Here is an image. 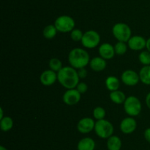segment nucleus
Segmentation results:
<instances>
[{
    "mask_svg": "<svg viewBox=\"0 0 150 150\" xmlns=\"http://www.w3.org/2000/svg\"><path fill=\"white\" fill-rule=\"evenodd\" d=\"M120 130L125 135L132 134L137 128V122L134 117L128 116L121 121L120 124Z\"/></svg>",
    "mask_w": 150,
    "mask_h": 150,
    "instance_id": "9d476101",
    "label": "nucleus"
},
{
    "mask_svg": "<svg viewBox=\"0 0 150 150\" xmlns=\"http://www.w3.org/2000/svg\"><path fill=\"white\" fill-rule=\"evenodd\" d=\"M144 137L145 140L150 144V127L146 128L145 129L144 132Z\"/></svg>",
    "mask_w": 150,
    "mask_h": 150,
    "instance_id": "c756f323",
    "label": "nucleus"
},
{
    "mask_svg": "<svg viewBox=\"0 0 150 150\" xmlns=\"http://www.w3.org/2000/svg\"><path fill=\"white\" fill-rule=\"evenodd\" d=\"M81 43L86 49L96 48L100 43V35L95 30H88L83 33Z\"/></svg>",
    "mask_w": 150,
    "mask_h": 150,
    "instance_id": "0eeeda50",
    "label": "nucleus"
},
{
    "mask_svg": "<svg viewBox=\"0 0 150 150\" xmlns=\"http://www.w3.org/2000/svg\"><path fill=\"white\" fill-rule=\"evenodd\" d=\"M146 48L147 51H149L150 52V38H148L146 40Z\"/></svg>",
    "mask_w": 150,
    "mask_h": 150,
    "instance_id": "2f4dec72",
    "label": "nucleus"
},
{
    "mask_svg": "<svg viewBox=\"0 0 150 150\" xmlns=\"http://www.w3.org/2000/svg\"><path fill=\"white\" fill-rule=\"evenodd\" d=\"M121 81L127 86L133 87L140 82L139 74L132 69L124 71L121 75Z\"/></svg>",
    "mask_w": 150,
    "mask_h": 150,
    "instance_id": "6e6552de",
    "label": "nucleus"
},
{
    "mask_svg": "<svg viewBox=\"0 0 150 150\" xmlns=\"http://www.w3.org/2000/svg\"><path fill=\"white\" fill-rule=\"evenodd\" d=\"M77 71L80 79H84V78H86L87 76L88 71L86 69V68H81V69H78Z\"/></svg>",
    "mask_w": 150,
    "mask_h": 150,
    "instance_id": "c85d7f7f",
    "label": "nucleus"
},
{
    "mask_svg": "<svg viewBox=\"0 0 150 150\" xmlns=\"http://www.w3.org/2000/svg\"><path fill=\"white\" fill-rule=\"evenodd\" d=\"M114 46L116 54H118V55L125 54L127 52V49H128L127 44L125 42H122V41H117Z\"/></svg>",
    "mask_w": 150,
    "mask_h": 150,
    "instance_id": "b1692460",
    "label": "nucleus"
},
{
    "mask_svg": "<svg viewBox=\"0 0 150 150\" xmlns=\"http://www.w3.org/2000/svg\"><path fill=\"white\" fill-rule=\"evenodd\" d=\"M0 150H8V149H7L6 147H4V146H0Z\"/></svg>",
    "mask_w": 150,
    "mask_h": 150,
    "instance_id": "72a5a7b5",
    "label": "nucleus"
},
{
    "mask_svg": "<svg viewBox=\"0 0 150 150\" xmlns=\"http://www.w3.org/2000/svg\"><path fill=\"white\" fill-rule=\"evenodd\" d=\"M84 32H82L80 29L78 28H75L73 30L70 32V38L75 42H79V41H81Z\"/></svg>",
    "mask_w": 150,
    "mask_h": 150,
    "instance_id": "bb28decb",
    "label": "nucleus"
},
{
    "mask_svg": "<svg viewBox=\"0 0 150 150\" xmlns=\"http://www.w3.org/2000/svg\"><path fill=\"white\" fill-rule=\"evenodd\" d=\"M57 77L60 85L66 89L76 88L80 80L77 69L70 66H64L57 72Z\"/></svg>",
    "mask_w": 150,
    "mask_h": 150,
    "instance_id": "f257e3e1",
    "label": "nucleus"
},
{
    "mask_svg": "<svg viewBox=\"0 0 150 150\" xmlns=\"http://www.w3.org/2000/svg\"><path fill=\"white\" fill-rule=\"evenodd\" d=\"M94 130H95V134L99 138H103V139H108L114 134V128L111 122L104 119L95 121Z\"/></svg>",
    "mask_w": 150,
    "mask_h": 150,
    "instance_id": "7ed1b4c3",
    "label": "nucleus"
},
{
    "mask_svg": "<svg viewBox=\"0 0 150 150\" xmlns=\"http://www.w3.org/2000/svg\"><path fill=\"white\" fill-rule=\"evenodd\" d=\"M100 56L105 60H111L116 54L114 46L109 43H103L98 48Z\"/></svg>",
    "mask_w": 150,
    "mask_h": 150,
    "instance_id": "4468645a",
    "label": "nucleus"
},
{
    "mask_svg": "<svg viewBox=\"0 0 150 150\" xmlns=\"http://www.w3.org/2000/svg\"><path fill=\"white\" fill-rule=\"evenodd\" d=\"M57 32H58V30L56 28L55 25L48 24L45 26L43 31H42V34H43V36L45 39L51 40L55 38V36L57 34Z\"/></svg>",
    "mask_w": 150,
    "mask_h": 150,
    "instance_id": "412c9836",
    "label": "nucleus"
},
{
    "mask_svg": "<svg viewBox=\"0 0 150 150\" xmlns=\"http://www.w3.org/2000/svg\"><path fill=\"white\" fill-rule=\"evenodd\" d=\"M123 105H124V110L125 113L131 117L138 116L142 112V102L140 99L135 96H127Z\"/></svg>",
    "mask_w": 150,
    "mask_h": 150,
    "instance_id": "20e7f679",
    "label": "nucleus"
},
{
    "mask_svg": "<svg viewBox=\"0 0 150 150\" xmlns=\"http://www.w3.org/2000/svg\"><path fill=\"white\" fill-rule=\"evenodd\" d=\"M95 121L92 118L84 117L79 121L77 129L80 133L88 134L95 129Z\"/></svg>",
    "mask_w": 150,
    "mask_h": 150,
    "instance_id": "9b49d317",
    "label": "nucleus"
},
{
    "mask_svg": "<svg viewBox=\"0 0 150 150\" xmlns=\"http://www.w3.org/2000/svg\"><path fill=\"white\" fill-rule=\"evenodd\" d=\"M96 144L95 141L90 137H85L81 138L77 144L78 150H95Z\"/></svg>",
    "mask_w": 150,
    "mask_h": 150,
    "instance_id": "dca6fc26",
    "label": "nucleus"
},
{
    "mask_svg": "<svg viewBox=\"0 0 150 150\" xmlns=\"http://www.w3.org/2000/svg\"><path fill=\"white\" fill-rule=\"evenodd\" d=\"M139 60L144 66H150V52L147 50L142 51L139 54Z\"/></svg>",
    "mask_w": 150,
    "mask_h": 150,
    "instance_id": "a878e982",
    "label": "nucleus"
},
{
    "mask_svg": "<svg viewBox=\"0 0 150 150\" xmlns=\"http://www.w3.org/2000/svg\"><path fill=\"white\" fill-rule=\"evenodd\" d=\"M105 87L108 91H114L119 90L120 87V81L117 76H109L105 79Z\"/></svg>",
    "mask_w": 150,
    "mask_h": 150,
    "instance_id": "6ab92c4d",
    "label": "nucleus"
},
{
    "mask_svg": "<svg viewBox=\"0 0 150 150\" xmlns=\"http://www.w3.org/2000/svg\"><path fill=\"white\" fill-rule=\"evenodd\" d=\"M48 66H49V69H51L52 71L55 72H59L64 66H62V63L59 59L57 58V57H52L51 60H49L48 63Z\"/></svg>",
    "mask_w": 150,
    "mask_h": 150,
    "instance_id": "5701e85b",
    "label": "nucleus"
},
{
    "mask_svg": "<svg viewBox=\"0 0 150 150\" xmlns=\"http://www.w3.org/2000/svg\"><path fill=\"white\" fill-rule=\"evenodd\" d=\"M40 81L45 86H51L58 81L57 73L51 69L45 70L40 76Z\"/></svg>",
    "mask_w": 150,
    "mask_h": 150,
    "instance_id": "ddd939ff",
    "label": "nucleus"
},
{
    "mask_svg": "<svg viewBox=\"0 0 150 150\" xmlns=\"http://www.w3.org/2000/svg\"><path fill=\"white\" fill-rule=\"evenodd\" d=\"M13 124L14 122L13 119L10 116H4L0 119V128L3 132H8L13 129Z\"/></svg>",
    "mask_w": 150,
    "mask_h": 150,
    "instance_id": "4be33fe9",
    "label": "nucleus"
},
{
    "mask_svg": "<svg viewBox=\"0 0 150 150\" xmlns=\"http://www.w3.org/2000/svg\"><path fill=\"white\" fill-rule=\"evenodd\" d=\"M0 113H1V114H0V119H1L3 117H4V110H3L2 107H1V108H0Z\"/></svg>",
    "mask_w": 150,
    "mask_h": 150,
    "instance_id": "473e14b6",
    "label": "nucleus"
},
{
    "mask_svg": "<svg viewBox=\"0 0 150 150\" xmlns=\"http://www.w3.org/2000/svg\"><path fill=\"white\" fill-rule=\"evenodd\" d=\"M89 65L92 71L100 72L105 70L107 66V63L106 60L99 56V57H95L91 59Z\"/></svg>",
    "mask_w": 150,
    "mask_h": 150,
    "instance_id": "2eb2a0df",
    "label": "nucleus"
},
{
    "mask_svg": "<svg viewBox=\"0 0 150 150\" xmlns=\"http://www.w3.org/2000/svg\"><path fill=\"white\" fill-rule=\"evenodd\" d=\"M90 62V56L86 50L82 48H74L68 54V63L76 69L86 68Z\"/></svg>",
    "mask_w": 150,
    "mask_h": 150,
    "instance_id": "f03ea898",
    "label": "nucleus"
},
{
    "mask_svg": "<svg viewBox=\"0 0 150 150\" xmlns=\"http://www.w3.org/2000/svg\"><path fill=\"white\" fill-rule=\"evenodd\" d=\"M139 74L142 83L150 85V66H144L139 71Z\"/></svg>",
    "mask_w": 150,
    "mask_h": 150,
    "instance_id": "aec40b11",
    "label": "nucleus"
},
{
    "mask_svg": "<svg viewBox=\"0 0 150 150\" xmlns=\"http://www.w3.org/2000/svg\"><path fill=\"white\" fill-rule=\"evenodd\" d=\"M106 145L108 150H121L122 142L120 137L113 135L107 139Z\"/></svg>",
    "mask_w": 150,
    "mask_h": 150,
    "instance_id": "f3484780",
    "label": "nucleus"
},
{
    "mask_svg": "<svg viewBox=\"0 0 150 150\" xmlns=\"http://www.w3.org/2000/svg\"><path fill=\"white\" fill-rule=\"evenodd\" d=\"M109 98L112 102L117 104H124L126 99V95L123 91L117 90V91H111L109 94Z\"/></svg>",
    "mask_w": 150,
    "mask_h": 150,
    "instance_id": "a211bd4d",
    "label": "nucleus"
},
{
    "mask_svg": "<svg viewBox=\"0 0 150 150\" xmlns=\"http://www.w3.org/2000/svg\"><path fill=\"white\" fill-rule=\"evenodd\" d=\"M54 25L58 32H70L76 26V22L73 18L67 15H62L56 19Z\"/></svg>",
    "mask_w": 150,
    "mask_h": 150,
    "instance_id": "423d86ee",
    "label": "nucleus"
},
{
    "mask_svg": "<svg viewBox=\"0 0 150 150\" xmlns=\"http://www.w3.org/2000/svg\"><path fill=\"white\" fill-rule=\"evenodd\" d=\"M92 115H93L94 119L98 120H102L104 119L105 117V115H106V112L105 110L103 107H96L95 108H94L93 111H92Z\"/></svg>",
    "mask_w": 150,
    "mask_h": 150,
    "instance_id": "393cba45",
    "label": "nucleus"
},
{
    "mask_svg": "<svg viewBox=\"0 0 150 150\" xmlns=\"http://www.w3.org/2000/svg\"><path fill=\"white\" fill-rule=\"evenodd\" d=\"M85 1H89V0H85Z\"/></svg>",
    "mask_w": 150,
    "mask_h": 150,
    "instance_id": "f704fd0d",
    "label": "nucleus"
},
{
    "mask_svg": "<svg viewBox=\"0 0 150 150\" xmlns=\"http://www.w3.org/2000/svg\"><path fill=\"white\" fill-rule=\"evenodd\" d=\"M145 102H146V104L148 108L150 110V92L146 94V99H145Z\"/></svg>",
    "mask_w": 150,
    "mask_h": 150,
    "instance_id": "7c9ffc66",
    "label": "nucleus"
},
{
    "mask_svg": "<svg viewBox=\"0 0 150 150\" xmlns=\"http://www.w3.org/2000/svg\"><path fill=\"white\" fill-rule=\"evenodd\" d=\"M76 88L81 94H83L88 91V85L84 82H79Z\"/></svg>",
    "mask_w": 150,
    "mask_h": 150,
    "instance_id": "cd10ccee",
    "label": "nucleus"
},
{
    "mask_svg": "<svg viewBox=\"0 0 150 150\" xmlns=\"http://www.w3.org/2000/svg\"><path fill=\"white\" fill-rule=\"evenodd\" d=\"M146 40L141 35L132 36L127 41L128 48L133 51H141L146 48Z\"/></svg>",
    "mask_w": 150,
    "mask_h": 150,
    "instance_id": "f8f14e48",
    "label": "nucleus"
},
{
    "mask_svg": "<svg viewBox=\"0 0 150 150\" xmlns=\"http://www.w3.org/2000/svg\"><path fill=\"white\" fill-rule=\"evenodd\" d=\"M112 34L118 41L127 43L132 37V30L127 24L119 22L113 26Z\"/></svg>",
    "mask_w": 150,
    "mask_h": 150,
    "instance_id": "39448f33",
    "label": "nucleus"
},
{
    "mask_svg": "<svg viewBox=\"0 0 150 150\" xmlns=\"http://www.w3.org/2000/svg\"><path fill=\"white\" fill-rule=\"evenodd\" d=\"M81 94L77 91L76 88L67 89L62 96V100L65 104L68 106H73L80 101Z\"/></svg>",
    "mask_w": 150,
    "mask_h": 150,
    "instance_id": "1a4fd4ad",
    "label": "nucleus"
}]
</instances>
